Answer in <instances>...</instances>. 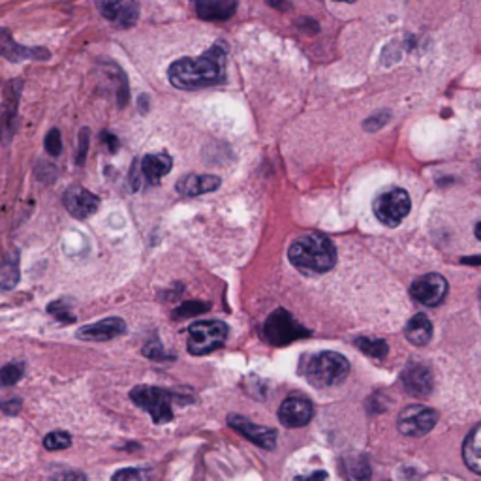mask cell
Listing matches in <instances>:
<instances>
[{"label": "cell", "mask_w": 481, "mask_h": 481, "mask_svg": "<svg viewBox=\"0 0 481 481\" xmlns=\"http://www.w3.org/2000/svg\"><path fill=\"white\" fill-rule=\"evenodd\" d=\"M72 444V438H70L68 433H64V430H53L49 433L46 438H43V445H46V450L49 451H60L70 448Z\"/></svg>", "instance_id": "484cf974"}, {"label": "cell", "mask_w": 481, "mask_h": 481, "mask_svg": "<svg viewBox=\"0 0 481 481\" xmlns=\"http://www.w3.org/2000/svg\"><path fill=\"white\" fill-rule=\"evenodd\" d=\"M387 120H389V113L387 111H380V113H376V115H372L371 119L365 120V128L366 130H380Z\"/></svg>", "instance_id": "1f68e13d"}, {"label": "cell", "mask_w": 481, "mask_h": 481, "mask_svg": "<svg viewBox=\"0 0 481 481\" xmlns=\"http://www.w3.org/2000/svg\"><path fill=\"white\" fill-rule=\"evenodd\" d=\"M96 4L105 19L119 26H132L139 16L136 0H96Z\"/></svg>", "instance_id": "4fadbf2b"}, {"label": "cell", "mask_w": 481, "mask_h": 481, "mask_svg": "<svg viewBox=\"0 0 481 481\" xmlns=\"http://www.w3.org/2000/svg\"><path fill=\"white\" fill-rule=\"evenodd\" d=\"M58 481H87V480H85L83 474H79V472H64L63 476L58 477Z\"/></svg>", "instance_id": "d590c367"}, {"label": "cell", "mask_w": 481, "mask_h": 481, "mask_svg": "<svg viewBox=\"0 0 481 481\" xmlns=\"http://www.w3.org/2000/svg\"><path fill=\"white\" fill-rule=\"evenodd\" d=\"M228 425L231 429H236L237 433L243 434L246 440H250L256 445L263 448V450H275V445H277V430L275 429L252 423V421H248L246 418H240V416H230Z\"/></svg>", "instance_id": "8fae6325"}, {"label": "cell", "mask_w": 481, "mask_h": 481, "mask_svg": "<svg viewBox=\"0 0 481 481\" xmlns=\"http://www.w3.org/2000/svg\"><path fill=\"white\" fill-rule=\"evenodd\" d=\"M49 312H51L57 319H63V322H73V316H70L68 307H66L63 301H57V303L49 305Z\"/></svg>", "instance_id": "4dcf8cb0"}, {"label": "cell", "mask_w": 481, "mask_h": 481, "mask_svg": "<svg viewBox=\"0 0 481 481\" xmlns=\"http://www.w3.org/2000/svg\"><path fill=\"white\" fill-rule=\"evenodd\" d=\"M436 421H438L436 410L413 404V406H408V408H404L403 412L398 413L397 427L404 436L418 438V436H425L427 433H430Z\"/></svg>", "instance_id": "ba28073f"}, {"label": "cell", "mask_w": 481, "mask_h": 481, "mask_svg": "<svg viewBox=\"0 0 481 481\" xmlns=\"http://www.w3.org/2000/svg\"><path fill=\"white\" fill-rule=\"evenodd\" d=\"M299 481H327V474L322 470L318 472H312V474H309V476L305 477H299Z\"/></svg>", "instance_id": "8d00e7d4"}, {"label": "cell", "mask_w": 481, "mask_h": 481, "mask_svg": "<svg viewBox=\"0 0 481 481\" xmlns=\"http://www.w3.org/2000/svg\"><path fill=\"white\" fill-rule=\"evenodd\" d=\"M102 139L105 142V145L110 147L111 152H115L117 149H119V139H117L113 134H110V132H104V134H102Z\"/></svg>", "instance_id": "836d02e7"}, {"label": "cell", "mask_w": 481, "mask_h": 481, "mask_svg": "<svg viewBox=\"0 0 481 481\" xmlns=\"http://www.w3.org/2000/svg\"><path fill=\"white\" fill-rule=\"evenodd\" d=\"M142 168V175L151 184L160 183V179L166 177L173 168L171 157L166 152H157V154H147L139 164Z\"/></svg>", "instance_id": "ac0fdd59"}, {"label": "cell", "mask_w": 481, "mask_h": 481, "mask_svg": "<svg viewBox=\"0 0 481 481\" xmlns=\"http://www.w3.org/2000/svg\"><path fill=\"white\" fill-rule=\"evenodd\" d=\"M168 75L173 87L183 90L216 85L226 75V49L222 48V43H216L201 57L175 60Z\"/></svg>", "instance_id": "6da1fadb"}, {"label": "cell", "mask_w": 481, "mask_h": 481, "mask_svg": "<svg viewBox=\"0 0 481 481\" xmlns=\"http://www.w3.org/2000/svg\"><path fill=\"white\" fill-rule=\"evenodd\" d=\"M310 331L299 324L288 310L278 309L267 318L263 325V337L273 346H288L299 339L309 337Z\"/></svg>", "instance_id": "8992f818"}, {"label": "cell", "mask_w": 481, "mask_h": 481, "mask_svg": "<svg viewBox=\"0 0 481 481\" xmlns=\"http://www.w3.org/2000/svg\"><path fill=\"white\" fill-rule=\"evenodd\" d=\"M337 2H356V0H337Z\"/></svg>", "instance_id": "60d3db41"}, {"label": "cell", "mask_w": 481, "mask_h": 481, "mask_svg": "<svg viewBox=\"0 0 481 481\" xmlns=\"http://www.w3.org/2000/svg\"><path fill=\"white\" fill-rule=\"evenodd\" d=\"M43 143H46V151H48L51 157H58L60 151H63V137H60V132H58L57 128H53V130L49 132Z\"/></svg>", "instance_id": "83f0119b"}, {"label": "cell", "mask_w": 481, "mask_h": 481, "mask_svg": "<svg viewBox=\"0 0 481 481\" xmlns=\"http://www.w3.org/2000/svg\"><path fill=\"white\" fill-rule=\"evenodd\" d=\"M132 403H136L142 410L149 412L154 423H169L173 419V401H183L181 395L154 386H137L130 391Z\"/></svg>", "instance_id": "277c9868"}, {"label": "cell", "mask_w": 481, "mask_h": 481, "mask_svg": "<svg viewBox=\"0 0 481 481\" xmlns=\"http://www.w3.org/2000/svg\"><path fill=\"white\" fill-rule=\"evenodd\" d=\"M220 186V179L216 175H196L189 173L183 179H179L177 192L184 198H196L201 194L215 192Z\"/></svg>", "instance_id": "2e32d148"}, {"label": "cell", "mask_w": 481, "mask_h": 481, "mask_svg": "<svg viewBox=\"0 0 481 481\" xmlns=\"http://www.w3.org/2000/svg\"><path fill=\"white\" fill-rule=\"evenodd\" d=\"M87 143H89V132H87V128H83V130H81V134H79V147H81V151H79V154H78V164L85 162V154H87Z\"/></svg>", "instance_id": "d6a6232c"}, {"label": "cell", "mask_w": 481, "mask_h": 481, "mask_svg": "<svg viewBox=\"0 0 481 481\" xmlns=\"http://www.w3.org/2000/svg\"><path fill=\"white\" fill-rule=\"evenodd\" d=\"M19 408H21V401L19 398H11V401L4 403V406H2L4 413H17Z\"/></svg>", "instance_id": "e575fe53"}, {"label": "cell", "mask_w": 481, "mask_h": 481, "mask_svg": "<svg viewBox=\"0 0 481 481\" xmlns=\"http://www.w3.org/2000/svg\"><path fill=\"white\" fill-rule=\"evenodd\" d=\"M23 372H25V365H23L21 361L8 363V365L2 366V371H0V382H2V386H16V384L21 380Z\"/></svg>", "instance_id": "d4e9b609"}, {"label": "cell", "mask_w": 481, "mask_h": 481, "mask_svg": "<svg viewBox=\"0 0 481 481\" xmlns=\"http://www.w3.org/2000/svg\"><path fill=\"white\" fill-rule=\"evenodd\" d=\"M404 335L413 346H427L433 339V322L425 314H416L404 327Z\"/></svg>", "instance_id": "d6986e66"}, {"label": "cell", "mask_w": 481, "mask_h": 481, "mask_svg": "<svg viewBox=\"0 0 481 481\" xmlns=\"http://www.w3.org/2000/svg\"><path fill=\"white\" fill-rule=\"evenodd\" d=\"M196 11L207 21H226L236 14L237 0H192Z\"/></svg>", "instance_id": "e0dca14e"}, {"label": "cell", "mask_w": 481, "mask_h": 481, "mask_svg": "<svg viewBox=\"0 0 481 481\" xmlns=\"http://www.w3.org/2000/svg\"><path fill=\"white\" fill-rule=\"evenodd\" d=\"M356 346L363 354H366L372 359H384L387 356V342L382 339H369V337H359L356 339Z\"/></svg>", "instance_id": "603a6c76"}, {"label": "cell", "mask_w": 481, "mask_h": 481, "mask_svg": "<svg viewBox=\"0 0 481 481\" xmlns=\"http://www.w3.org/2000/svg\"><path fill=\"white\" fill-rule=\"evenodd\" d=\"M143 354H145L147 357H151V359H154V361L173 359V356H168V354L164 352L162 344H160V342H158L157 339L152 340V342H149V344H145V348H143Z\"/></svg>", "instance_id": "f1b7e54d"}, {"label": "cell", "mask_w": 481, "mask_h": 481, "mask_svg": "<svg viewBox=\"0 0 481 481\" xmlns=\"http://www.w3.org/2000/svg\"><path fill=\"white\" fill-rule=\"evenodd\" d=\"M2 53H4L6 58H10V60H21V58H28V57H38V55H34V51L32 49H25V48H19L17 43H14L10 40V36H8V32H2ZM42 58V57H38Z\"/></svg>", "instance_id": "cb8c5ba5"}, {"label": "cell", "mask_w": 481, "mask_h": 481, "mask_svg": "<svg viewBox=\"0 0 481 481\" xmlns=\"http://www.w3.org/2000/svg\"><path fill=\"white\" fill-rule=\"evenodd\" d=\"M350 372V363L339 352H319L307 365V380L314 387H331L346 380Z\"/></svg>", "instance_id": "3957f363"}, {"label": "cell", "mask_w": 481, "mask_h": 481, "mask_svg": "<svg viewBox=\"0 0 481 481\" xmlns=\"http://www.w3.org/2000/svg\"><path fill=\"white\" fill-rule=\"evenodd\" d=\"M460 263H465V265H481V256H466L460 260Z\"/></svg>", "instance_id": "f35d334b"}, {"label": "cell", "mask_w": 481, "mask_h": 481, "mask_svg": "<svg viewBox=\"0 0 481 481\" xmlns=\"http://www.w3.org/2000/svg\"><path fill=\"white\" fill-rule=\"evenodd\" d=\"M412 209L410 194L403 189L386 190L374 199V215L382 224L395 228L408 216Z\"/></svg>", "instance_id": "52a82bcc"}, {"label": "cell", "mask_w": 481, "mask_h": 481, "mask_svg": "<svg viewBox=\"0 0 481 481\" xmlns=\"http://www.w3.org/2000/svg\"><path fill=\"white\" fill-rule=\"evenodd\" d=\"M404 389L413 397H429L434 387L433 371L423 363H410L403 371Z\"/></svg>", "instance_id": "7c38bea8"}, {"label": "cell", "mask_w": 481, "mask_h": 481, "mask_svg": "<svg viewBox=\"0 0 481 481\" xmlns=\"http://www.w3.org/2000/svg\"><path fill=\"white\" fill-rule=\"evenodd\" d=\"M265 2L277 10H288V0H265Z\"/></svg>", "instance_id": "74e56055"}, {"label": "cell", "mask_w": 481, "mask_h": 481, "mask_svg": "<svg viewBox=\"0 0 481 481\" xmlns=\"http://www.w3.org/2000/svg\"><path fill=\"white\" fill-rule=\"evenodd\" d=\"M344 470L348 481H371L372 477L371 465H369V460H366L365 455L348 457Z\"/></svg>", "instance_id": "44dd1931"}, {"label": "cell", "mask_w": 481, "mask_h": 481, "mask_svg": "<svg viewBox=\"0 0 481 481\" xmlns=\"http://www.w3.org/2000/svg\"><path fill=\"white\" fill-rule=\"evenodd\" d=\"M314 418V404L305 395H290L278 408V419L284 427L297 429L310 423Z\"/></svg>", "instance_id": "30bf717a"}, {"label": "cell", "mask_w": 481, "mask_h": 481, "mask_svg": "<svg viewBox=\"0 0 481 481\" xmlns=\"http://www.w3.org/2000/svg\"><path fill=\"white\" fill-rule=\"evenodd\" d=\"M462 459L472 472L481 476V423L468 433L462 444Z\"/></svg>", "instance_id": "ffe728a7"}, {"label": "cell", "mask_w": 481, "mask_h": 481, "mask_svg": "<svg viewBox=\"0 0 481 481\" xmlns=\"http://www.w3.org/2000/svg\"><path fill=\"white\" fill-rule=\"evenodd\" d=\"M111 481H143V474L137 468H122L113 474Z\"/></svg>", "instance_id": "f546056e"}, {"label": "cell", "mask_w": 481, "mask_h": 481, "mask_svg": "<svg viewBox=\"0 0 481 481\" xmlns=\"http://www.w3.org/2000/svg\"><path fill=\"white\" fill-rule=\"evenodd\" d=\"M228 325L220 319H204L189 327V352L192 356H205L224 346Z\"/></svg>", "instance_id": "5b68a950"}, {"label": "cell", "mask_w": 481, "mask_h": 481, "mask_svg": "<svg viewBox=\"0 0 481 481\" xmlns=\"http://www.w3.org/2000/svg\"><path fill=\"white\" fill-rule=\"evenodd\" d=\"M448 290H450V284H448V280L442 275L429 273V275H423V277L413 280L412 288H410V295L419 305L438 307L440 303H444Z\"/></svg>", "instance_id": "9c48e42d"}, {"label": "cell", "mask_w": 481, "mask_h": 481, "mask_svg": "<svg viewBox=\"0 0 481 481\" xmlns=\"http://www.w3.org/2000/svg\"><path fill=\"white\" fill-rule=\"evenodd\" d=\"M474 233H476L477 240H481V220L476 224V230H474Z\"/></svg>", "instance_id": "ab89813d"}, {"label": "cell", "mask_w": 481, "mask_h": 481, "mask_svg": "<svg viewBox=\"0 0 481 481\" xmlns=\"http://www.w3.org/2000/svg\"><path fill=\"white\" fill-rule=\"evenodd\" d=\"M209 310V305L201 303V301H186L179 309L173 310V318H190V316H198Z\"/></svg>", "instance_id": "4316f807"}, {"label": "cell", "mask_w": 481, "mask_h": 481, "mask_svg": "<svg viewBox=\"0 0 481 481\" xmlns=\"http://www.w3.org/2000/svg\"><path fill=\"white\" fill-rule=\"evenodd\" d=\"M19 282V263H17V254H8L4 258L2 269H0V286L4 292L11 290Z\"/></svg>", "instance_id": "7402d4cb"}, {"label": "cell", "mask_w": 481, "mask_h": 481, "mask_svg": "<svg viewBox=\"0 0 481 481\" xmlns=\"http://www.w3.org/2000/svg\"><path fill=\"white\" fill-rule=\"evenodd\" d=\"M126 331L125 319L120 318H105L100 319L96 324L85 325L78 331V337L81 340H111L115 337L122 335Z\"/></svg>", "instance_id": "9a60e30c"}, {"label": "cell", "mask_w": 481, "mask_h": 481, "mask_svg": "<svg viewBox=\"0 0 481 481\" xmlns=\"http://www.w3.org/2000/svg\"><path fill=\"white\" fill-rule=\"evenodd\" d=\"M480 309H481V290H480Z\"/></svg>", "instance_id": "b9f144b4"}, {"label": "cell", "mask_w": 481, "mask_h": 481, "mask_svg": "<svg viewBox=\"0 0 481 481\" xmlns=\"http://www.w3.org/2000/svg\"><path fill=\"white\" fill-rule=\"evenodd\" d=\"M290 262L307 273H327L337 263L335 245L324 233H305L290 246Z\"/></svg>", "instance_id": "7a4b0ae2"}, {"label": "cell", "mask_w": 481, "mask_h": 481, "mask_svg": "<svg viewBox=\"0 0 481 481\" xmlns=\"http://www.w3.org/2000/svg\"><path fill=\"white\" fill-rule=\"evenodd\" d=\"M63 201L70 215L75 216V218H87V216L95 215L100 205V199L95 194L85 190L83 186H70L64 192Z\"/></svg>", "instance_id": "5bb4252c"}]
</instances>
